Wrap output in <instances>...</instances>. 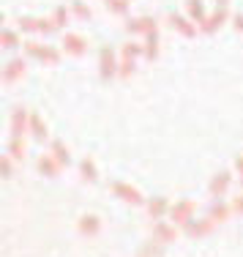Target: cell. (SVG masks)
Here are the masks:
<instances>
[{"label":"cell","instance_id":"obj_1","mask_svg":"<svg viewBox=\"0 0 243 257\" xmlns=\"http://www.w3.org/2000/svg\"><path fill=\"white\" fill-rule=\"evenodd\" d=\"M109 192L115 194V197H120L123 203H129V205H142V203H148V200L142 197V192L134 186H129V183H123V181H112L109 183Z\"/></svg>","mask_w":243,"mask_h":257},{"label":"cell","instance_id":"obj_2","mask_svg":"<svg viewBox=\"0 0 243 257\" xmlns=\"http://www.w3.org/2000/svg\"><path fill=\"white\" fill-rule=\"evenodd\" d=\"M25 52L30 58L41 60V63H58L60 60V52L55 47H47V44H39V41H28L25 44Z\"/></svg>","mask_w":243,"mask_h":257},{"label":"cell","instance_id":"obj_3","mask_svg":"<svg viewBox=\"0 0 243 257\" xmlns=\"http://www.w3.org/2000/svg\"><path fill=\"white\" fill-rule=\"evenodd\" d=\"M194 200H180V203H175L169 208V219H172L175 227H186V224L191 222V213H194Z\"/></svg>","mask_w":243,"mask_h":257},{"label":"cell","instance_id":"obj_4","mask_svg":"<svg viewBox=\"0 0 243 257\" xmlns=\"http://www.w3.org/2000/svg\"><path fill=\"white\" fill-rule=\"evenodd\" d=\"M28 126H30V112H25L22 107L11 109V140H22Z\"/></svg>","mask_w":243,"mask_h":257},{"label":"cell","instance_id":"obj_5","mask_svg":"<svg viewBox=\"0 0 243 257\" xmlns=\"http://www.w3.org/2000/svg\"><path fill=\"white\" fill-rule=\"evenodd\" d=\"M99 66H101V77H104V79L115 77V71H120L118 60H115V50H112L109 44L101 47V52H99Z\"/></svg>","mask_w":243,"mask_h":257},{"label":"cell","instance_id":"obj_6","mask_svg":"<svg viewBox=\"0 0 243 257\" xmlns=\"http://www.w3.org/2000/svg\"><path fill=\"white\" fill-rule=\"evenodd\" d=\"M20 28H22V30H28V33H44V36H50L52 30H55V22H52V17H47V20H36V17H22V20H20Z\"/></svg>","mask_w":243,"mask_h":257},{"label":"cell","instance_id":"obj_7","mask_svg":"<svg viewBox=\"0 0 243 257\" xmlns=\"http://www.w3.org/2000/svg\"><path fill=\"white\" fill-rule=\"evenodd\" d=\"M63 50L69 55H74V58H80V55L88 52V41L80 33H63Z\"/></svg>","mask_w":243,"mask_h":257},{"label":"cell","instance_id":"obj_8","mask_svg":"<svg viewBox=\"0 0 243 257\" xmlns=\"http://www.w3.org/2000/svg\"><path fill=\"white\" fill-rule=\"evenodd\" d=\"M126 30H129V33H145V36H150L153 30H159V28H156L153 17H131V20H126Z\"/></svg>","mask_w":243,"mask_h":257},{"label":"cell","instance_id":"obj_9","mask_svg":"<svg viewBox=\"0 0 243 257\" xmlns=\"http://www.w3.org/2000/svg\"><path fill=\"white\" fill-rule=\"evenodd\" d=\"M22 74H25V60H22V58L9 60V63H6V69H3V85L17 82V79H20Z\"/></svg>","mask_w":243,"mask_h":257},{"label":"cell","instance_id":"obj_10","mask_svg":"<svg viewBox=\"0 0 243 257\" xmlns=\"http://www.w3.org/2000/svg\"><path fill=\"white\" fill-rule=\"evenodd\" d=\"M227 17H229L227 9H216L213 14H208V20L199 25V30H202V33H216V30L224 25V20H227Z\"/></svg>","mask_w":243,"mask_h":257},{"label":"cell","instance_id":"obj_11","mask_svg":"<svg viewBox=\"0 0 243 257\" xmlns=\"http://www.w3.org/2000/svg\"><path fill=\"white\" fill-rule=\"evenodd\" d=\"M167 20H169V25H172L175 30H178V33H183L186 39H194V36H197V28H194L191 22L186 20V17H180L178 11H172V14L167 17Z\"/></svg>","mask_w":243,"mask_h":257},{"label":"cell","instance_id":"obj_12","mask_svg":"<svg viewBox=\"0 0 243 257\" xmlns=\"http://www.w3.org/2000/svg\"><path fill=\"white\" fill-rule=\"evenodd\" d=\"M36 170H39L41 175H47V178H58V175L63 173V164H58L52 156H41L39 162H36Z\"/></svg>","mask_w":243,"mask_h":257},{"label":"cell","instance_id":"obj_13","mask_svg":"<svg viewBox=\"0 0 243 257\" xmlns=\"http://www.w3.org/2000/svg\"><path fill=\"white\" fill-rule=\"evenodd\" d=\"M77 227H80L82 235H96V232L101 230V219L96 216V213H82L80 222H77Z\"/></svg>","mask_w":243,"mask_h":257},{"label":"cell","instance_id":"obj_14","mask_svg":"<svg viewBox=\"0 0 243 257\" xmlns=\"http://www.w3.org/2000/svg\"><path fill=\"white\" fill-rule=\"evenodd\" d=\"M213 224H216V222H213L210 216H208V219H202V222H197V219H191V222L186 224L183 230H186V235H191V238H199V235H208V232L213 230Z\"/></svg>","mask_w":243,"mask_h":257},{"label":"cell","instance_id":"obj_15","mask_svg":"<svg viewBox=\"0 0 243 257\" xmlns=\"http://www.w3.org/2000/svg\"><path fill=\"white\" fill-rule=\"evenodd\" d=\"M175 224H167V222H156V227H153V241L156 243H172L175 241Z\"/></svg>","mask_w":243,"mask_h":257},{"label":"cell","instance_id":"obj_16","mask_svg":"<svg viewBox=\"0 0 243 257\" xmlns=\"http://www.w3.org/2000/svg\"><path fill=\"white\" fill-rule=\"evenodd\" d=\"M229 178H232V175H229L227 170H221V173H216V175H213V181H210V186H208L210 197H221V194L227 192V186H229Z\"/></svg>","mask_w":243,"mask_h":257},{"label":"cell","instance_id":"obj_17","mask_svg":"<svg viewBox=\"0 0 243 257\" xmlns=\"http://www.w3.org/2000/svg\"><path fill=\"white\" fill-rule=\"evenodd\" d=\"M186 9H189V14H191V20L197 22V25H202L205 20H208V11H205V6H202V0H186Z\"/></svg>","mask_w":243,"mask_h":257},{"label":"cell","instance_id":"obj_18","mask_svg":"<svg viewBox=\"0 0 243 257\" xmlns=\"http://www.w3.org/2000/svg\"><path fill=\"white\" fill-rule=\"evenodd\" d=\"M148 213H150V219H159V216H164V213H169L167 197H153V200H148Z\"/></svg>","mask_w":243,"mask_h":257},{"label":"cell","instance_id":"obj_19","mask_svg":"<svg viewBox=\"0 0 243 257\" xmlns=\"http://www.w3.org/2000/svg\"><path fill=\"white\" fill-rule=\"evenodd\" d=\"M80 173H82V178L88 181V183L99 181V170H96V164H93V159H90V156H85L82 162H80Z\"/></svg>","mask_w":243,"mask_h":257},{"label":"cell","instance_id":"obj_20","mask_svg":"<svg viewBox=\"0 0 243 257\" xmlns=\"http://www.w3.org/2000/svg\"><path fill=\"white\" fill-rule=\"evenodd\" d=\"M229 213H232V208H229L227 203H221V200H216V203L210 205V213H208V216L213 219V222H227Z\"/></svg>","mask_w":243,"mask_h":257},{"label":"cell","instance_id":"obj_21","mask_svg":"<svg viewBox=\"0 0 243 257\" xmlns=\"http://www.w3.org/2000/svg\"><path fill=\"white\" fill-rule=\"evenodd\" d=\"M50 148H52V159H55L58 164H63V167H66V164L71 162L69 151H66V145L60 143V140H52V143H50Z\"/></svg>","mask_w":243,"mask_h":257},{"label":"cell","instance_id":"obj_22","mask_svg":"<svg viewBox=\"0 0 243 257\" xmlns=\"http://www.w3.org/2000/svg\"><path fill=\"white\" fill-rule=\"evenodd\" d=\"M30 134H33L36 140H47V126H44V120H41L39 112H30Z\"/></svg>","mask_w":243,"mask_h":257},{"label":"cell","instance_id":"obj_23","mask_svg":"<svg viewBox=\"0 0 243 257\" xmlns=\"http://www.w3.org/2000/svg\"><path fill=\"white\" fill-rule=\"evenodd\" d=\"M156 55H159V30H153L150 36H145V58L156 60Z\"/></svg>","mask_w":243,"mask_h":257},{"label":"cell","instance_id":"obj_24","mask_svg":"<svg viewBox=\"0 0 243 257\" xmlns=\"http://www.w3.org/2000/svg\"><path fill=\"white\" fill-rule=\"evenodd\" d=\"M142 52H145L142 44H137V41H126L123 50H120V58H123V60H134V58H139Z\"/></svg>","mask_w":243,"mask_h":257},{"label":"cell","instance_id":"obj_25","mask_svg":"<svg viewBox=\"0 0 243 257\" xmlns=\"http://www.w3.org/2000/svg\"><path fill=\"white\" fill-rule=\"evenodd\" d=\"M6 154H9L11 159H17V162H20V159H25V140H11Z\"/></svg>","mask_w":243,"mask_h":257},{"label":"cell","instance_id":"obj_26","mask_svg":"<svg viewBox=\"0 0 243 257\" xmlns=\"http://www.w3.org/2000/svg\"><path fill=\"white\" fill-rule=\"evenodd\" d=\"M52 22H55V28H63L66 22H69V9H66V6H58V9L52 11Z\"/></svg>","mask_w":243,"mask_h":257},{"label":"cell","instance_id":"obj_27","mask_svg":"<svg viewBox=\"0 0 243 257\" xmlns=\"http://www.w3.org/2000/svg\"><path fill=\"white\" fill-rule=\"evenodd\" d=\"M129 3L131 0H107V9L112 14H129Z\"/></svg>","mask_w":243,"mask_h":257},{"label":"cell","instance_id":"obj_28","mask_svg":"<svg viewBox=\"0 0 243 257\" xmlns=\"http://www.w3.org/2000/svg\"><path fill=\"white\" fill-rule=\"evenodd\" d=\"M71 14L80 17V20H90V9L82 3V0H74V3H71Z\"/></svg>","mask_w":243,"mask_h":257},{"label":"cell","instance_id":"obj_29","mask_svg":"<svg viewBox=\"0 0 243 257\" xmlns=\"http://www.w3.org/2000/svg\"><path fill=\"white\" fill-rule=\"evenodd\" d=\"M0 44H3L6 50H14V47L20 44V39H17L14 30H3V36H0Z\"/></svg>","mask_w":243,"mask_h":257},{"label":"cell","instance_id":"obj_30","mask_svg":"<svg viewBox=\"0 0 243 257\" xmlns=\"http://www.w3.org/2000/svg\"><path fill=\"white\" fill-rule=\"evenodd\" d=\"M0 175H3V178H11V175H14V164H11L9 154L0 156Z\"/></svg>","mask_w":243,"mask_h":257},{"label":"cell","instance_id":"obj_31","mask_svg":"<svg viewBox=\"0 0 243 257\" xmlns=\"http://www.w3.org/2000/svg\"><path fill=\"white\" fill-rule=\"evenodd\" d=\"M120 77H131L134 74V60H120Z\"/></svg>","mask_w":243,"mask_h":257},{"label":"cell","instance_id":"obj_32","mask_svg":"<svg viewBox=\"0 0 243 257\" xmlns=\"http://www.w3.org/2000/svg\"><path fill=\"white\" fill-rule=\"evenodd\" d=\"M232 25L235 30H243V14H232Z\"/></svg>","mask_w":243,"mask_h":257},{"label":"cell","instance_id":"obj_33","mask_svg":"<svg viewBox=\"0 0 243 257\" xmlns=\"http://www.w3.org/2000/svg\"><path fill=\"white\" fill-rule=\"evenodd\" d=\"M232 208H235L238 213H243V194H240V197H235V200H232Z\"/></svg>","mask_w":243,"mask_h":257},{"label":"cell","instance_id":"obj_34","mask_svg":"<svg viewBox=\"0 0 243 257\" xmlns=\"http://www.w3.org/2000/svg\"><path fill=\"white\" fill-rule=\"evenodd\" d=\"M227 3L229 0H216V9H227Z\"/></svg>","mask_w":243,"mask_h":257},{"label":"cell","instance_id":"obj_35","mask_svg":"<svg viewBox=\"0 0 243 257\" xmlns=\"http://www.w3.org/2000/svg\"><path fill=\"white\" fill-rule=\"evenodd\" d=\"M235 167L240 170V175H243V156H238V162H235Z\"/></svg>","mask_w":243,"mask_h":257},{"label":"cell","instance_id":"obj_36","mask_svg":"<svg viewBox=\"0 0 243 257\" xmlns=\"http://www.w3.org/2000/svg\"><path fill=\"white\" fill-rule=\"evenodd\" d=\"M137 257H153V254H150V252H145V249H142V252H139Z\"/></svg>","mask_w":243,"mask_h":257},{"label":"cell","instance_id":"obj_37","mask_svg":"<svg viewBox=\"0 0 243 257\" xmlns=\"http://www.w3.org/2000/svg\"><path fill=\"white\" fill-rule=\"evenodd\" d=\"M240 183H243V178H240Z\"/></svg>","mask_w":243,"mask_h":257}]
</instances>
